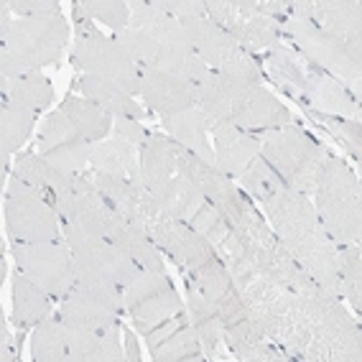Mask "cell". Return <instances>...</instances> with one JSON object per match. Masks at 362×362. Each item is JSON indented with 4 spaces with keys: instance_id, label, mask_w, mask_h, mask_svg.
I'll return each instance as SVG.
<instances>
[{
    "instance_id": "obj_28",
    "label": "cell",
    "mask_w": 362,
    "mask_h": 362,
    "mask_svg": "<svg viewBox=\"0 0 362 362\" xmlns=\"http://www.w3.org/2000/svg\"><path fill=\"white\" fill-rule=\"evenodd\" d=\"M163 128H166L168 138H174L184 151L199 156L202 161L214 163V151H212V143H209V128L199 107H189L184 112L163 117Z\"/></svg>"
},
{
    "instance_id": "obj_41",
    "label": "cell",
    "mask_w": 362,
    "mask_h": 362,
    "mask_svg": "<svg viewBox=\"0 0 362 362\" xmlns=\"http://www.w3.org/2000/svg\"><path fill=\"white\" fill-rule=\"evenodd\" d=\"M153 66L179 79H187L192 84H197L209 71V66L202 62L194 49H161Z\"/></svg>"
},
{
    "instance_id": "obj_53",
    "label": "cell",
    "mask_w": 362,
    "mask_h": 362,
    "mask_svg": "<svg viewBox=\"0 0 362 362\" xmlns=\"http://www.w3.org/2000/svg\"><path fill=\"white\" fill-rule=\"evenodd\" d=\"M151 3L176 21L204 18V0H151Z\"/></svg>"
},
{
    "instance_id": "obj_22",
    "label": "cell",
    "mask_w": 362,
    "mask_h": 362,
    "mask_svg": "<svg viewBox=\"0 0 362 362\" xmlns=\"http://www.w3.org/2000/svg\"><path fill=\"white\" fill-rule=\"evenodd\" d=\"M66 349H69V362H117L125 360L123 344H120V329L92 332L66 327Z\"/></svg>"
},
{
    "instance_id": "obj_2",
    "label": "cell",
    "mask_w": 362,
    "mask_h": 362,
    "mask_svg": "<svg viewBox=\"0 0 362 362\" xmlns=\"http://www.w3.org/2000/svg\"><path fill=\"white\" fill-rule=\"evenodd\" d=\"M311 327L306 362H357L362 357L360 324L349 317L342 298L324 291L301 293Z\"/></svg>"
},
{
    "instance_id": "obj_23",
    "label": "cell",
    "mask_w": 362,
    "mask_h": 362,
    "mask_svg": "<svg viewBox=\"0 0 362 362\" xmlns=\"http://www.w3.org/2000/svg\"><path fill=\"white\" fill-rule=\"evenodd\" d=\"M110 243H115L117 247H123L130 258L141 265L143 271H156V273H166V263H163L161 250L156 247V243L151 240L148 227L138 225V222L125 220L123 214H117L115 225L110 227V235H107Z\"/></svg>"
},
{
    "instance_id": "obj_52",
    "label": "cell",
    "mask_w": 362,
    "mask_h": 362,
    "mask_svg": "<svg viewBox=\"0 0 362 362\" xmlns=\"http://www.w3.org/2000/svg\"><path fill=\"white\" fill-rule=\"evenodd\" d=\"M8 8L16 18H44V16H62L57 0H8Z\"/></svg>"
},
{
    "instance_id": "obj_40",
    "label": "cell",
    "mask_w": 362,
    "mask_h": 362,
    "mask_svg": "<svg viewBox=\"0 0 362 362\" xmlns=\"http://www.w3.org/2000/svg\"><path fill=\"white\" fill-rule=\"evenodd\" d=\"M238 181H240V189H243L250 199L260 202V204H263L265 199H271L281 187H286L284 181H281V176L273 171L271 163L265 161L263 156L252 158L250 166L238 176Z\"/></svg>"
},
{
    "instance_id": "obj_13",
    "label": "cell",
    "mask_w": 362,
    "mask_h": 362,
    "mask_svg": "<svg viewBox=\"0 0 362 362\" xmlns=\"http://www.w3.org/2000/svg\"><path fill=\"white\" fill-rule=\"evenodd\" d=\"M146 227H148V235L156 243V247L166 252L168 258L179 263V268H184V271H194L202 263H207L209 258L217 255V250L189 222L153 220Z\"/></svg>"
},
{
    "instance_id": "obj_34",
    "label": "cell",
    "mask_w": 362,
    "mask_h": 362,
    "mask_svg": "<svg viewBox=\"0 0 362 362\" xmlns=\"http://www.w3.org/2000/svg\"><path fill=\"white\" fill-rule=\"evenodd\" d=\"M59 110L69 117V123L77 128L79 138L87 143L105 141V136L112 130V120H115V117L107 115L103 107H98L87 98H74V95H69Z\"/></svg>"
},
{
    "instance_id": "obj_18",
    "label": "cell",
    "mask_w": 362,
    "mask_h": 362,
    "mask_svg": "<svg viewBox=\"0 0 362 362\" xmlns=\"http://www.w3.org/2000/svg\"><path fill=\"white\" fill-rule=\"evenodd\" d=\"M304 107L317 110L322 115L344 117V120H360V100L344 87L339 79L324 74L306 64V90Z\"/></svg>"
},
{
    "instance_id": "obj_37",
    "label": "cell",
    "mask_w": 362,
    "mask_h": 362,
    "mask_svg": "<svg viewBox=\"0 0 362 362\" xmlns=\"http://www.w3.org/2000/svg\"><path fill=\"white\" fill-rule=\"evenodd\" d=\"M128 311H130V317H133V322H136V327L141 329V334H146V332H151L161 322L181 314V311H184V304H181V296L176 293L174 286H168V288H163V291H158V293H153V296L133 304Z\"/></svg>"
},
{
    "instance_id": "obj_14",
    "label": "cell",
    "mask_w": 362,
    "mask_h": 362,
    "mask_svg": "<svg viewBox=\"0 0 362 362\" xmlns=\"http://www.w3.org/2000/svg\"><path fill=\"white\" fill-rule=\"evenodd\" d=\"M204 194L184 176H171L168 181L146 192V220H181L189 222L204 204ZM146 222V225H148Z\"/></svg>"
},
{
    "instance_id": "obj_11",
    "label": "cell",
    "mask_w": 362,
    "mask_h": 362,
    "mask_svg": "<svg viewBox=\"0 0 362 362\" xmlns=\"http://www.w3.org/2000/svg\"><path fill=\"white\" fill-rule=\"evenodd\" d=\"M187 284L194 286L197 291L214 306L222 329H225L227 324L247 317L245 301L240 296L238 286H235L233 276H230V271H227V265L222 263L220 255L209 258L207 263H202L194 271H187Z\"/></svg>"
},
{
    "instance_id": "obj_49",
    "label": "cell",
    "mask_w": 362,
    "mask_h": 362,
    "mask_svg": "<svg viewBox=\"0 0 362 362\" xmlns=\"http://www.w3.org/2000/svg\"><path fill=\"white\" fill-rule=\"evenodd\" d=\"M189 225L194 227L197 233L207 240L214 250H217V247H220L222 243L230 238V233H233V230H230V225L225 222V217H222V214L214 209V204H209V202H204V204L197 209V214L189 220Z\"/></svg>"
},
{
    "instance_id": "obj_47",
    "label": "cell",
    "mask_w": 362,
    "mask_h": 362,
    "mask_svg": "<svg viewBox=\"0 0 362 362\" xmlns=\"http://www.w3.org/2000/svg\"><path fill=\"white\" fill-rule=\"evenodd\" d=\"M220 74L225 77V82H227L230 90L243 87V84H260L265 79V71H263V66L258 64V59L247 52L235 54V57L220 69Z\"/></svg>"
},
{
    "instance_id": "obj_15",
    "label": "cell",
    "mask_w": 362,
    "mask_h": 362,
    "mask_svg": "<svg viewBox=\"0 0 362 362\" xmlns=\"http://www.w3.org/2000/svg\"><path fill=\"white\" fill-rule=\"evenodd\" d=\"M74 263H77V273H90V276H98L115 286H125L141 271V265L130 258L123 247H117L115 243L105 238L92 240L79 250H74Z\"/></svg>"
},
{
    "instance_id": "obj_9",
    "label": "cell",
    "mask_w": 362,
    "mask_h": 362,
    "mask_svg": "<svg viewBox=\"0 0 362 362\" xmlns=\"http://www.w3.org/2000/svg\"><path fill=\"white\" fill-rule=\"evenodd\" d=\"M69 26L64 16H44V18H13V23L0 28V46L18 54L33 69L54 64L62 57Z\"/></svg>"
},
{
    "instance_id": "obj_19",
    "label": "cell",
    "mask_w": 362,
    "mask_h": 362,
    "mask_svg": "<svg viewBox=\"0 0 362 362\" xmlns=\"http://www.w3.org/2000/svg\"><path fill=\"white\" fill-rule=\"evenodd\" d=\"M222 332H225V344H227V349H230V355L240 362L291 360L279 344H273L271 339H265V334L258 329V324L252 322L250 317L227 324Z\"/></svg>"
},
{
    "instance_id": "obj_32",
    "label": "cell",
    "mask_w": 362,
    "mask_h": 362,
    "mask_svg": "<svg viewBox=\"0 0 362 362\" xmlns=\"http://www.w3.org/2000/svg\"><path fill=\"white\" fill-rule=\"evenodd\" d=\"M194 92H197L194 107L202 110L209 130H212L214 125L233 120V92H230V87H227L225 77H222L220 71L209 69L207 74L194 84Z\"/></svg>"
},
{
    "instance_id": "obj_45",
    "label": "cell",
    "mask_w": 362,
    "mask_h": 362,
    "mask_svg": "<svg viewBox=\"0 0 362 362\" xmlns=\"http://www.w3.org/2000/svg\"><path fill=\"white\" fill-rule=\"evenodd\" d=\"M306 115H309L311 120H317L322 128L329 130L332 136L342 143L344 148L355 156V158H360V153H362V125H360V120H344V117L322 115V112L309 110V107H306Z\"/></svg>"
},
{
    "instance_id": "obj_12",
    "label": "cell",
    "mask_w": 362,
    "mask_h": 362,
    "mask_svg": "<svg viewBox=\"0 0 362 362\" xmlns=\"http://www.w3.org/2000/svg\"><path fill=\"white\" fill-rule=\"evenodd\" d=\"M233 92V123L247 133H268V130L291 125V110L260 84H243Z\"/></svg>"
},
{
    "instance_id": "obj_31",
    "label": "cell",
    "mask_w": 362,
    "mask_h": 362,
    "mask_svg": "<svg viewBox=\"0 0 362 362\" xmlns=\"http://www.w3.org/2000/svg\"><path fill=\"white\" fill-rule=\"evenodd\" d=\"M92 171L110 176H123L130 181H141V166H138V148L123 138H105L95 146L90 158ZM143 184V181H141Z\"/></svg>"
},
{
    "instance_id": "obj_10",
    "label": "cell",
    "mask_w": 362,
    "mask_h": 362,
    "mask_svg": "<svg viewBox=\"0 0 362 362\" xmlns=\"http://www.w3.org/2000/svg\"><path fill=\"white\" fill-rule=\"evenodd\" d=\"M13 176H18L21 181H26L28 187L36 189L57 209L62 222H66L71 217V212H74V197H77V192H74V176L57 171L39 151H26V153L16 156Z\"/></svg>"
},
{
    "instance_id": "obj_51",
    "label": "cell",
    "mask_w": 362,
    "mask_h": 362,
    "mask_svg": "<svg viewBox=\"0 0 362 362\" xmlns=\"http://www.w3.org/2000/svg\"><path fill=\"white\" fill-rule=\"evenodd\" d=\"M148 33L158 41L161 49H192V41H189L184 23L171 18V16H163Z\"/></svg>"
},
{
    "instance_id": "obj_43",
    "label": "cell",
    "mask_w": 362,
    "mask_h": 362,
    "mask_svg": "<svg viewBox=\"0 0 362 362\" xmlns=\"http://www.w3.org/2000/svg\"><path fill=\"white\" fill-rule=\"evenodd\" d=\"M95 146H98V143H87V141L64 143V146H59V148H54V151H46V153H41V156H44L57 171H62V174L79 176V174H84V168L90 166Z\"/></svg>"
},
{
    "instance_id": "obj_24",
    "label": "cell",
    "mask_w": 362,
    "mask_h": 362,
    "mask_svg": "<svg viewBox=\"0 0 362 362\" xmlns=\"http://www.w3.org/2000/svg\"><path fill=\"white\" fill-rule=\"evenodd\" d=\"M181 146L174 138L151 133L148 141L143 143L138 151V166H141V181L143 187H158L171 176H176V161H179Z\"/></svg>"
},
{
    "instance_id": "obj_4",
    "label": "cell",
    "mask_w": 362,
    "mask_h": 362,
    "mask_svg": "<svg viewBox=\"0 0 362 362\" xmlns=\"http://www.w3.org/2000/svg\"><path fill=\"white\" fill-rule=\"evenodd\" d=\"M281 33L293 41L301 59L314 69L339 79L360 100L362 79V46L332 36L309 18H286Z\"/></svg>"
},
{
    "instance_id": "obj_3",
    "label": "cell",
    "mask_w": 362,
    "mask_h": 362,
    "mask_svg": "<svg viewBox=\"0 0 362 362\" xmlns=\"http://www.w3.org/2000/svg\"><path fill=\"white\" fill-rule=\"evenodd\" d=\"M260 156L271 163V168L281 176L286 187L298 194L311 197L329 151L324 148L309 130L291 123L263 133Z\"/></svg>"
},
{
    "instance_id": "obj_8",
    "label": "cell",
    "mask_w": 362,
    "mask_h": 362,
    "mask_svg": "<svg viewBox=\"0 0 362 362\" xmlns=\"http://www.w3.org/2000/svg\"><path fill=\"white\" fill-rule=\"evenodd\" d=\"M57 209L33 187L18 176L8 181L6 189V230L13 243H54L59 240Z\"/></svg>"
},
{
    "instance_id": "obj_29",
    "label": "cell",
    "mask_w": 362,
    "mask_h": 362,
    "mask_svg": "<svg viewBox=\"0 0 362 362\" xmlns=\"http://www.w3.org/2000/svg\"><path fill=\"white\" fill-rule=\"evenodd\" d=\"M79 92L82 98H87L90 103H95L98 107H103L107 115L112 117H133V120H143L141 105L133 100L130 92H125L120 84L110 82V79L95 77V74H84L79 77Z\"/></svg>"
},
{
    "instance_id": "obj_42",
    "label": "cell",
    "mask_w": 362,
    "mask_h": 362,
    "mask_svg": "<svg viewBox=\"0 0 362 362\" xmlns=\"http://www.w3.org/2000/svg\"><path fill=\"white\" fill-rule=\"evenodd\" d=\"M112 39L123 46V52L128 54L130 62H133L138 69H143V66H153L158 54H161L158 41H156L148 31H141V28L128 26V28H123V31H115Z\"/></svg>"
},
{
    "instance_id": "obj_54",
    "label": "cell",
    "mask_w": 362,
    "mask_h": 362,
    "mask_svg": "<svg viewBox=\"0 0 362 362\" xmlns=\"http://www.w3.org/2000/svg\"><path fill=\"white\" fill-rule=\"evenodd\" d=\"M112 130H115L117 138L133 143L138 151H141V146L148 141V136H151L148 130L141 125V120H133V117H115V120H112Z\"/></svg>"
},
{
    "instance_id": "obj_39",
    "label": "cell",
    "mask_w": 362,
    "mask_h": 362,
    "mask_svg": "<svg viewBox=\"0 0 362 362\" xmlns=\"http://www.w3.org/2000/svg\"><path fill=\"white\" fill-rule=\"evenodd\" d=\"M339 293L352 309L362 311V250L360 243L339 245Z\"/></svg>"
},
{
    "instance_id": "obj_56",
    "label": "cell",
    "mask_w": 362,
    "mask_h": 362,
    "mask_svg": "<svg viewBox=\"0 0 362 362\" xmlns=\"http://www.w3.org/2000/svg\"><path fill=\"white\" fill-rule=\"evenodd\" d=\"M18 344H13V337H11V329H8V324H3V352H0V357H3V362H18L21 352Z\"/></svg>"
},
{
    "instance_id": "obj_33",
    "label": "cell",
    "mask_w": 362,
    "mask_h": 362,
    "mask_svg": "<svg viewBox=\"0 0 362 362\" xmlns=\"http://www.w3.org/2000/svg\"><path fill=\"white\" fill-rule=\"evenodd\" d=\"M0 98H3V103L18 105V107H23V110L41 112L52 105L54 87L44 74L31 71V74H26V77L0 79Z\"/></svg>"
},
{
    "instance_id": "obj_21",
    "label": "cell",
    "mask_w": 362,
    "mask_h": 362,
    "mask_svg": "<svg viewBox=\"0 0 362 362\" xmlns=\"http://www.w3.org/2000/svg\"><path fill=\"white\" fill-rule=\"evenodd\" d=\"M311 21L332 36L362 46V6L357 0H311Z\"/></svg>"
},
{
    "instance_id": "obj_6",
    "label": "cell",
    "mask_w": 362,
    "mask_h": 362,
    "mask_svg": "<svg viewBox=\"0 0 362 362\" xmlns=\"http://www.w3.org/2000/svg\"><path fill=\"white\" fill-rule=\"evenodd\" d=\"M263 209L268 214V225L276 233V238L284 243V247L296 260L304 258L319 243L332 240L319 222L314 202L306 194L293 192V189L281 187L271 199L263 202Z\"/></svg>"
},
{
    "instance_id": "obj_25",
    "label": "cell",
    "mask_w": 362,
    "mask_h": 362,
    "mask_svg": "<svg viewBox=\"0 0 362 362\" xmlns=\"http://www.w3.org/2000/svg\"><path fill=\"white\" fill-rule=\"evenodd\" d=\"M92 179L98 181L103 197L110 202V207L115 209L117 214H123L125 220L138 222V225H146V222H148L146 220V192H148V187H143L141 181L100 174V171H92Z\"/></svg>"
},
{
    "instance_id": "obj_20",
    "label": "cell",
    "mask_w": 362,
    "mask_h": 362,
    "mask_svg": "<svg viewBox=\"0 0 362 362\" xmlns=\"http://www.w3.org/2000/svg\"><path fill=\"white\" fill-rule=\"evenodd\" d=\"M181 23H184V28H187L192 49L199 54V59L209 66V69L220 71L235 54L243 52V49L238 46V41H235L225 28L212 23L207 16H204V18L181 21Z\"/></svg>"
},
{
    "instance_id": "obj_5",
    "label": "cell",
    "mask_w": 362,
    "mask_h": 362,
    "mask_svg": "<svg viewBox=\"0 0 362 362\" xmlns=\"http://www.w3.org/2000/svg\"><path fill=\"white\" fill-rule=\"evenodd\" d=\"M74 18H77V39H74V52H71L74 66L82 69L84 74H95V77L120 84L133 98L141 95V69L130 62L123 46L112 36L100 33L95 21L84 16L79 6H74Z\"/></svg>"
},
{
    "instance_id": "obj_50",
    "label": "cell",
    "mask_w": 362,
    "mask_h": 362,
    "mask_svg": "<svg viewBox=\"0 0 362 362\" xmlns=\"http://www.w3.org/2000/svg\"><path fill=\"white\" fill-rule=\"evenodd\" d=\"M171 284V279H168L166 273H156V271H138L133 279L128 281V284L123 286V298H125V309H130L133 304H138V301H143V298L153 296V293L163 291V288H168Z\"/></svg>"
},
{
    "instance_id": "obj_1",
    "label": "cell",
    "mask_w": 362,
    "mask_h": 362,
    "mask_svg": "<svg viewBox=\"0 0 362 362\" xmlns=\"http://www.w3.org/2000/svg\"><path fill=\"white\" fill-rule=\"evenodd\" d=\"M314 209L324 233L337 245L360 243L362 235V192L355 171L337 156H327L322 176L314 189Z\"/></svg>"
},
{
    "instance_id": "obj_46",
    "label": "cell",
    "mask_w": 362,
    "mask_h": 362,
    "mask_svg": "<svg viewBox=\"0 0 362 362\" xmlns=\"http://www.w3.org/2000/svg\"><path fill=\"white\" fill-rule=\"evenodd\" d=\"M79 8L84 16H90L95 23H105L112 31H123L130 26V8L125 0H82Z\"/></svg>"
},
{
    "instance_id": "obj_48",
    "label": "cell",
    "mask_w": 362,
    "mask_h": 362,
    "mask_svg": "<svg viewBox=\"0 0 362 362\" xmlns=\"http://www.w3.org/2000/svg\"><path fill=\"white\" fill-rule=\"evenodd\" d=\"M77 141H82V138H79L77 128L69 123V117L62 110H54L44 120V125H41L39 153H46V151H54L59 146H64V143H77Z\"/></svg>"
},
{
    "instance_id": "obj_35",
    "label": "cell",
    "mask_w": 362,
    "mask_h": 362,
    "mask_svg": "<svg viewBox=\"0 0 362 362\" xmlns=\"http://www.w3.org/2000/svg\"><path fill=\"white\" fill-rule=\"evenodd\" d=\"M151 360L156 362H199L204 360L199 344V332L189 317L176 327L174 332H168L161 342H156L148 347Z\"/></svg>"
},
{
    "instance_id": "obj_36",
    "label": "cell",
    "mask_w": 362,
    "mask_h": 362,
    "mask_svg": "<svg viewBox=\"0 0 362 362\" xmlns=\"http://www.w3.org/2000/svg\"><path fill=\"white\" fill-rule=\"evenodd\" d=\"M39 112L23 110L18 105L0 103V151L3 163H8L11 153H18V148L31 138Z\"/></svg>"
},
{
    "instance_id": "obj_55",
    "label": "cell",
    "mask_w": 362,
    "mask_h": 362,
    "mask_svg": "<svg viewBox=\"0 0 362 362\" xmlns=\"http://www.w3.org/2000/svg\"><path fill=\"white\" fill-rule=\"evenodd\" d=\"M31 71H36V69H33L31 64H26L18 54H13L11 49H6V46H0V77L16 79V77H26Z\"/></svg>"
},
{
    "instance_id": "obj_7",
    "label": "cell",
    "mask_w": 362,
    "mask_h": 362,
    "mask_svg": "<svg viewBox=\"0 0 362 362\" xmlns=\"http://www.w3.org/2000/svg\"><path fill=\"white\" fill-rule=\"evenodd\" d=\"M16 268L39 284L54 301H64L77 284V263L66 243H13Z\"/></svg>"
},
{
    "instance_id": "obj_38",
    "label": "cell",
    "mask_w": 362,
    "mask_h": 362,
    "mask_svg": "<svg viewBox=\"0 0 362 362\" xmlns=\"http://www.w3.org/2000/svg\"><path fill=\"white\" fill-rule=\"evenodd\" d=\"M31 360L33 362H66L69 349H66L64 322L57 317H46L36 324L31 334Z\"/></svg>"
},
{
    "instance_id": "obj_27",
    "label": "cell",
    "mask_w": 362,
    "mask_h": 362,
    "mask_svg": "<svg viewBox=\"0 0 362 362\" xmlns=\"http://www.w3.org/2000/svg\"><path fill=\"white\" fill-rule=\"evenodd\" d=\"M265 77L271 79L284 95L304 105V90H306V62L301 54L281 44L279 49L265 54Z\"/></svg>"
},
{
    "instance_id": "obj_16",
    "label": "cell",
    "mask_w": 362,
    "mask_h": 362,
    "mask_svg": "<svg viewBox=\"0 0 362 362\" xmlns=\"http://www.w3.org/2000/svg\"><path fill=\"white\" fill-rule=\"evenodd\" d=\"M141 98L151 110L163 117L184 112L197 105L194 84L174 77V74H166L156 66L141 69Z\"/></svg>"
},
{
    "instance_id": "obj_57",
    "label": "cell",
    "mask_w": 362,
    "mask_h": 362,
    "mask_svg": "<svg viewBox=\"0 0 362 362\" xmlns=\"http://www.w3.org/2000/svg\"><path fill=\"white\" fill-rule=\"evenodd\" d=\"M125 347H128V352H125V360H133V362L141 360V349H138L136 334H133V332H125Z\"/></svg>"
},
{
    "instance_id": "obj_17",
    "label": "cell",
    "mask_w": 362,
    "mask_h": 362,
    "mask_svg": "<svg viewBox=\"0 0 362 362\" xmlns=\"http://www.w3.org/2000/svg\"><path fill=\"white\" fill-rule=\"evenodd\" d=\"M209 136H212L214 166L230 179H238L250 166L252 158L260 156V136L238 128L233 120L214 125Z\"/></svg>"
},
{
    "instance_id": "obj_44",
    "label": "cell",
    "mask_w": 362,
    "mask_h": 362,
    "mask_svg": "<svg viewBox=\"0 0 362 362\" xmlns=\"http://www.w3.org/2000/svg\"><path fill=\"white\" fill-rule=\"evenodd\" d=\"M71 291H79V293H84V296L100 301V304L110 306L120 317L128 311L125 309V298H123V286H115V284H110V281L90 276V273H77V284H74Z\"/></svg>"
},
{
    "instance_id": "obj_26",
    "label": "cell",
    "mask_w": 362,
    "mask_h": 362,
    "mask_svg": "<svg viewBox=\"0 0 362 362\" xmlns=\"http://www.w3.org/2000/svg\"><path fill=\"white\" fill-rule=\"evenodd\" d=\"M59 319L66 327H77V329H92V332L120 329V314L117 311H112L110 306L100 304V301L84 296L79 291H71L62 301Z\"/></svg>"
},
{
    "instance_id": "obj_30",
    "label": "cell",
    "mask_w": 362,
    "mask_h": 362,
    "mask_svg": "<svg viewBox=\"0 0 362 362\" xmlns=\"http://www.w3.org/2000/svg\"><path fill=\"white\" fill-rule=\"evenodd\" d=\"M54 298L41 288L39 284H33L26 273H21L16 268L13 276V309H11V324H16L18 329H31L39 322L49 317Z\"/></svg>"
}]
</instances>
